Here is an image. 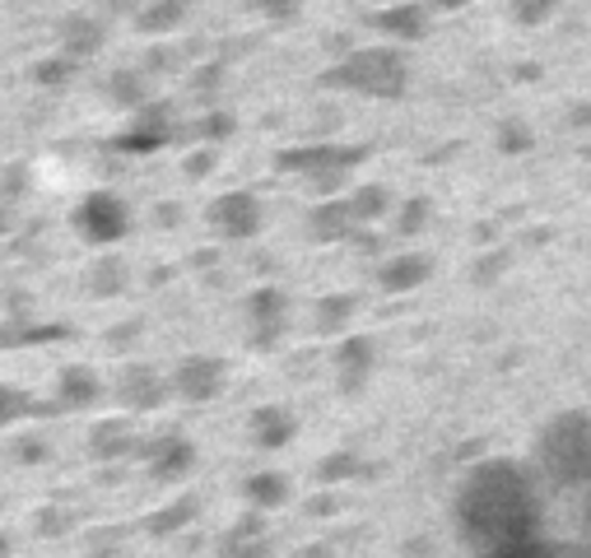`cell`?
I'll return each instance as SVG.
<instances>
[{"label": "cell", "mask_w": 591, "mask_h": 558, "mask_svg": "<svg viewBox=\"0 0 591 558\" xmlns=\"http://www.w3.org/2000/svg\"><path fill=\"white\" fill-rule=\"evenodd\" d=\"M145 461L149 470V480H159V484H177V480H187V475L196 470V443H187V437H154V443H141V451H135Z\"/></svg>", "instance_id": "1"}, {"label": "cell", "mask_w": 591, "mask_h": 558, "mask_svg": "<svg viewBox=\"0 0 591 558\" xmlns=\"http://www.w3.org/2000/svg\"><path fill=\"white\" fill-rule=\"evenodd\" d=\"M141 428H135V418H98L89 428V451L93 461H126V456L141 451Z\"/></svg>", "instance_id": "3"}, {"label": "cell", "mask_w": 591, "mask_h": 558, "mask_svg": "<svg viewBox=\"0 0 591 558\" xmlns=\"http://www.w3.org/2000/svg\"><path fill=\"white\" fill-rule=\"evenodd\" d=\"M293 558H336V549H331L326 540H308L299 554H293Z\"/></svg>", "instance_id": "16"}, {"label": "cell", "mask_w": 591, "mask_h": 558, "mask_svg": "<svg viewBox=\"0 0 591 558\" xmlns=\"http://www.w3.org/2000/svg\"><path fill=\"white\" fill-rule=\"evenodd\" d=\"M103 401V382L89 368H66L62 382H56V405L62 410H93Z\"/></svg>", "instance_id": "7"}, {"label": "cell", "mask_w": 591, "mask_h": 558, "mask_svg": "<svg viewBox=\"0 0 591 558\" xmlns=\"http://www.w3.org/2000/svg\"><path fill=\"white\" fill-rule=\"evenodd\" d=\"M341 372L349 377V382H359V377L368 372V364H372V354H368V345H359V341H349V345H341Z\"/></svg>", "instance_id": "12"}, {"label": "cell", "mask_w": 591, "mask_h": 558, "mask_svg": "<svg viewBox=\"0 0 591 558\" xmlns=\"http://www.w3.org/2000/svg\"><path fill=\"white\" fill-rule=\"evenodd\" d=\"M224 558H270L266 535H224Z\"/></svg>", "instance_id": "11"}, {"label": "cell", "mask_w": 591, "mask_h": 558, "mask_svg": "<svg viewBox=\"0 0 591 558\" xmlns=\"http://www.w3.org/2000/svg\"><path fill=\"white\" fill-rule=\"evenodd\" d=\"M10 554H14V540H10L5 531H0V558H10Z\"/></svg>", "instance_id": "17"}, {"label": "cell", "mask_w": 591, "mask_h": 558, "mask_svg": "<svg viewBox=\"0 0 591 558\" xmlns=\"http://www.w3.org/2000/svg\"><path fill=\"white\" fill-rule=\"evenodd\" d=\"M47 456H52V447H47V437H19V443H14V461L19 466H43L47 461Z\"/></svg>", "instance_id": "14"}, {"label": "cell", "mask_w": 591, "mask_h": 558, "mask_svg": "<svg viewBox=\"0 0 591 558\" xmlns=\"http://www.w3.org/2000/svg\"><path fill=\"white\" fill-rule=\"evenodd\" d=\"M196 516H201V498H196V493H172L164 507H154V512L145 516V531L154 535V540H168V535L187 531Z\"/></svg>", "instance_id": "5"}, {"label": "cell", "mask_w": 591, "mask_h": 558, "mask_svg": "<svg viewBox=\"0 0 591 558\" xmlns=\"http://www.w3.org/2000/svg\"><path fill=\"white\" fill-rule=\"evenodd\" d=\"M308 516H336L341 512V498L336 493H317V498H308Z\"/></svg>", "instance_id": "15"}, {"label": "cell", "mask_w": 591, "mask_h": 558, "mask_svg": "<svg viewBox=\"0 0 591 558\" xmlns=\"http://www.w3.org/2000/svg\"><path fill=\"white\" fill-rule=\"evenodd\" d=\"M29 414H37V401H29V395L14 387H0V428H14L19 418H29Z\"/></svg>", "instance_id": "10"}, {"label": "cell", "mask_w": 591, "mask_h": 558, "mask_svg": "<svg viewBox=\"0 0 591 558\" xmlns=\"http://www.w3.org/2000/svg\"><path fill=\"white\" fill-rule=\"evenodd\" d=\"M224 387H228V368L220 358H187L172 377V395H182V401H214Z\"/></svg>", "instance_id": "2"}, {"label": "cell", "mask_w": 591, "mask_h": 558, "mask_svg": "<svg viewBox=\"0 0 591 558\" xmlns=\"http://www.w3.org/2000/svg\"><path fill=\"white\" fill-rule=\"evenodd\" d=\"M293 437H299V418L285 414L280 405H266L252 414V443L261 451H285Z\"/></svg>", "instance_id": "6"}, {"label": "cell", "mask_w": 591, "mask_h": 558, "mask_svg": "<svg viewBox=\"0 0 591 558\" xmlns=\"http://www.w3.org/2000/svg\"><path fill=\"white\" fill-rule=\"evenodd\" d=\"M164 395H168V387L159 382V377L141 372V368H135V377H126V382H122V405L131 414H145L154 405H164Z\"/></svg>", "instance_id": "9"}, {"label": "cell", "mask_w": 591, "mask_h": 558, "mask_svg": "<svg viewBox=\"0 0 591 558\" xmlns=\"http://www.w3.org/2000/svg\"><path fill=\"white\" fill-rule=\"evenodd\" d=\"M93 558H126L122 549H103V554H93Z\"/></svg>", "instance_id": "18"}, {"label": "cell", "mask_w": 591, "mask_h": 558, "mask_svg": "<svg viewBox=\"0 0 591 558\" xmlns=\"http://www.w3.org/2000/svg\"><path fill=\"white\" fill-rule=\"evenodd\" d=\"M243 498H247V507L252 512H280L289 498H293V484H289V475L285 470H256L243 480Z\"/></svg>", "instance_id": "4"}, {"label": "cell", "mask_w": 591, "mask_h": 558, "mask_svg": "<svg viewBox=\"0 0 591 558\" xmlns=\"http://www.w3.org/2000/svg\"><path fill=\"white\" fill-rule=\"evenodd\" d=\"M33 531H37V535H52V540H56V535L75 531V516H70L66 507H43V512L33 516Z\"/></svg>", "instance_id": "13"}, {"label": "cell", "mask_w": 591, "mask_h": 558, "mask_svg": "<svg viewBox=\"0 0 591 558\" xmlns=\"http://www.w3.org/2000/svg\"><path fill=\"white\" fill-rule=\"evenodd\" d=\"M359 475H368V466H364V456H359V451H349V447L331 451V456H322V461H317V484H326V489L354 484Z\"/></svg>", "instance_id": "8"}]
</instances>
